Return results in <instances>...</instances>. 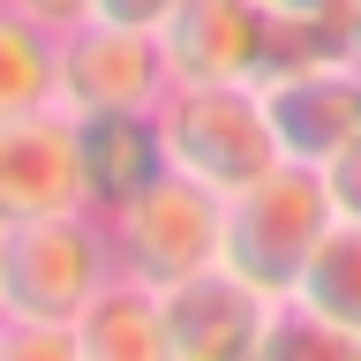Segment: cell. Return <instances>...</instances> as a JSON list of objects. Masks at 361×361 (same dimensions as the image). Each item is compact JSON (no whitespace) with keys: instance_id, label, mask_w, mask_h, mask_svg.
I'll list each match as a JSON object with an SVG mask.
<instances>
[{"instance_id":"obj_1","label":"cell","mask_w":361,"mask_h":361,"mask_svg":"<svg viewBox=\"0 0 361 361\" xmlns=\"http://www.w3.org/2000/svg\"><path fill=\"white\" fill-rule=\"evenodd\" d=\"M113 271V226L90 203L0 226V324H75Z\"/></svg>"},{"instance_id":"obj_11","label":"cell","mask_w":361,"mask_h":361,"mask_svg":"<svg viewBox=\"0 0 361 361\" xmlns=\"http://www.w3.org/2000/svg\"><path fill=\"white\" fill-rule=\"evenodd\" d=\"M75 151H83L90 211H121L128 196H143L173 166L158 113H75Z\"/></svg>"},{"instance_id":"obj_14","label":"cell","mask_w":361,"mask_h":361,"mask_svg":"<svg viewBox=\"0 0 361 361\" xmlns=\"http://www.w3.org/2000/svg\"><path fill=\"white\" fill-rule=\"evenodd\" d=\"M0 361H83L75 324H0Z\"/></svg>"},{"instance_id":"obj_12","label":"cell","mask_w":361,"mask_h":361,"mask_svg":"<svg viewBox=\"0 0 361 361\" xmlns=\"http://www.w3.org/2000/svg\"><path fill=\"white\" fill-rule=\"evenodd\" d=\"M75 354L83 361H166V286L113 271L75 316Z\"/></svg>"},{"instance_id":"obj_3","label":"cell","mask_w":361,"mask_h":361,"mask_svg":"<svg viewBox=\"0 0 361 361\" xmlns=\"http://www.w3.org/2000/svg\"><path fill=\"white\" fill-rule=\"evenodd\" d=\"M331 219L338 211H331V196H324V173L279 158L264 180H248V188L226 196V256L219 264H233L248 286H264L271 301H286Z\"/></svg>"},{"instance_id":"obj_10","label":"cell","mask_w":361,"mask_h":361,"mask_svg":"<svg viewBox=\"0 0 361 361\" xmlns=\"http://www.w3.org/2000/svg\"><path fill=\"white\" fill-rule=\"evenodd\" d=\"M286 309L309 331V354H354L361 361V219L324 226V241L301 264Z\"/></svg>"},{"instance_id":"obj_16","label":"cell","mask_w":361,"mask_h":361,"mask_svg":"<svg viewBox=\"0 0 361 361\" xmlns=\"http://www.w3.org/2000/svg\"><path fill=\"white\" fill-rule=\"evenodd\" d=\"M30 23H45L53 38H68V30H83L90 16H98V0H16Z\"/></svg>"},{"instance_id":"obj_4","label":"cell","mask_w":361,"mask_h":361,"mask_svg":"<svg viewBox=\"0 0 361 361\" xmlns=\"http://www.w3.org/2000/svg\"><path fill=\"white\" fill-rule=\"evenodd\" d=\"M106 226H113L121 271L128 279H151V286H173V279L211 271L226 256V196L203 188L196 173H180V166H166L143 196L106 211Z\"/></svg>"},{"instance_id":"obj_5","label":"cell","mask_w":361,"mask_h":361,"mask_svg":"<svg viewBox=\"0 0 361 361\" xmlns=\"http://www.w3.org/2000/svg\"><path fill=\"white\" fill-rule=\"evenodd\" d=\"M286 301L248 286L233 264L188 271L166 286V361H279Z\"/></svg>"},{"instance_id":"obj_8","label":"cell","mask_w":361,"mask_h":361,"mask_svg":"<svg viewBox=\"0 0 361 361\" xmlns=\"http://www.w3.org/2000/svg\"><path fill=\"white\" fill-rule=\"evenodd\" d=\"M158 38L173 53L180 83H264L271 75V8L264 0H180Z\"/></svg>"},{"instance_id":"obj_15","label":"cell","mask_w":361,"mask_h":361,"mask_svg":"<svg viewBox=\"0 0 361 361\" xmlns=\"http://www.w3.org/2000/svg\"><path fill=\"white\" fill-rule=\"evenodd\" d=\"M316 173H324V196H331L338 219H361V135L346 143V151H331Z\"/></svg>"},{"instance_id":"obj_13","label":"cell","mask_w":361,"mask_h":361,"mask_svg":"<svg viewBox=\"0 0 361 361\" xmlns=\"http://www.w3.org/2000/svg\"><path fill=\"white\" fill-rule=\"evenodd\" d=\"M61 106V38L30 23L16 0H0V121Z\"/></svg>"},{"instance_id":"obj_2","label":"cell","mask_w":361,"mask_h":361,"mask_svg":"<svg viewBox=\"0 0 361 361\" xmlns=\"http://www.w3.org/2000/svg\"><path fill=\"white\" fill-rule=\"evenodd\" d=\"M158 128H166V158L219 196L264 180L286 158L271 106H264V83H173L158 106Z\"/></svg>"},{"instance_id":"obj_9","label":"cell","mask_w":361,"mask_h":361,"mask_svg":"<svg viewBox=\"0 0 361 361\" xmlns=\"http://www.w3.org/2000/svg\"><path fill=\"white\" fill-rule=\"evenodd\" d=\"M264 106L279 128V151L293 166H324L361 135V61H324V68H271Z\"/></svg>"},{"instance_id":"obj_18","label":"cell","mask_w":361,"mask_h":361,"mask_svg":"<svg viewBox=\"0 0 361 361\" xmlns=\"http://www.w3.org/2000/svg\"><path fill=\"white\" fill-rule=\"evenodd\" d=\"M271 16H309V8H324V0H264Z\"/></svg>"},{"instance_id":"obj_17","label":"cell","mask_w":361,"mask_h":361,"mask_svg":"<svg viewBox=\"0 0 361 361\" xmlns=\"http://www.w3.org/2000/svg\"><path fill=\"white\" fill-rule=\"evenodd\" d=\"M180 0H98V16L113 23H143V30H166V16H173Z\"/></svg>"},{"instance_id":"obj_7","label":"cell","mask_w":361,"mask_h":361,"mask_svg":"<svg viewBox=\"0 0 361 361\" xmlns=\"http://www.w3.org/2000/svg\"><path fill=\"white\" fill-rule=\"evenodd\" d=\"M90 180L75 151V113L45 106L23 121H0V226L53 219V211H83Z\"/></svg>"},{"instance_id":"obj_6","label":"cell","mask_w":361,"mask_h":361,"mask_svg":"<svg viewBox=\"0 0 361 361\" xmlns=\"http://www.w3.org/2000/svg\"><path fill=\"white\" fill-rule=\"evenodd\" d=\"M173 83V53L143 23L90 16L61 38V113H158Z\"/></svg>"}]
</instances>
